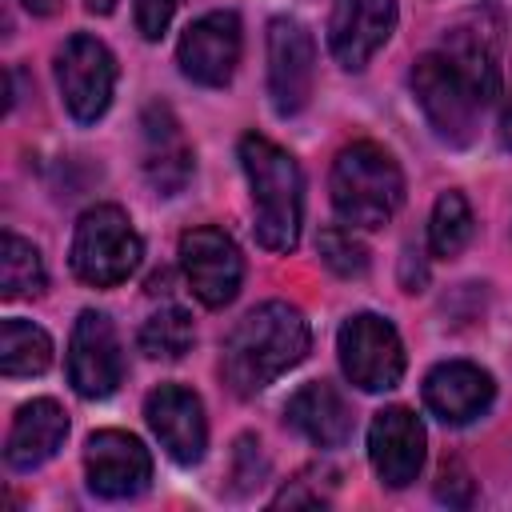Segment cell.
<instances>
[{
	"label": "cell",
	"mask_w": 512,
	"mask_h": 512,
	"mask_svg": "<svg viewBox=\"0 0 512 512\" xmlns=\"http://www.w3.org/2000/svg\"><path fill=\"white\" fill-rule=\"evenodd\" d=\"M368 460L388 488H408L424 468V424L416 412L392 404L372 416L368 428Z\"/></svg>",
	"instance_id": "2e32d148"
},
{
	"label": "cell",
	"mask_w": 512,
	"mask_h": 512,
	"mask_svg": "<svg viewBox=\"0 0 512 512\" xmlns=\"http://www.w3.org/2000/svg\"><path fill=\"white\" fill-rule=\"evenodd\" d=\"M180 72L196 84L220 88L232 80L240 64V16L236 12H208L192 20L176 44Z\"/></svg>",
	"instance_id": "7c38bea8"
},
{
	"label": "cell",
	"mask_w": 512,
	"mask_h": 512,
	"mask_svg": "<svg viewBox=\"0 0 512 512\" xmlns=\"http://www.w3.org/2000/svg\"><path fill=\"white\" fill-rule=\"evenodd\" d=\"M412 92H416V104L424 108V116L440 140H448L456 148L476 140V124H480L484 104L472 92V84L452 68V60L444 52H424L412 64Z\"/></svg>",
	"instance_id": "5b68a950"
},
{
	"label": "cell",
	"mask_w": 512,
	"mask_h": 512,
	"mask_svg": "<svg viewBox=\"0 0 512 512\" xmlns=\"http://www.w3.org/2000/svg\"><path fill=\"white\" fill-rule=\"evenodd\" d=\"M144 420L156 432L160 448L176 460V464H196L208 448V420H204V404L196 392L180 388V384H160L148 392L144 400Z\"/></svg>",
	"instance_id": "5bb4252c"
},
{
	"label": "cell",
	"mask_w": 512,
	"mask_h": 512,
	"mask_svg": "<svg viewBox=\"0 0 512 512\" xmlns=\"http://www.w3.org/2000/svg\"><path fill=\"white\" fill-rule=\"evenodd\" d=\"M328 188L336 216L352 228H384L404 204V176L396 160L372 140L340 148Z\"/></svg>",
	"instance_id": "3957f363"
},
{
	"label": "cell",
	"mask_w": 512,
	"mask_h": 512,
	"mask_svg": "<svg viewBox=\"0 0 512 512\" xmlns=\"http://www.w3.org/2000/svg\"><path fill=\"white\" fill-rule=\"evenodd\" d=\"M472 492H476V484H472V476L464 472V464H444L440 468V480H436V500H444V504H452V508H464V504H472Z\"/></svg>",
	"instance_id": "484cf974"
},
{
	"label": "cell",
	"mask_w": 512,
	"mask_h": 512,
	"mask_svg": "<svg viewBox=\"0 0 512 512\" xmlns=\"http://www.w3.org/2000/svg\"><path fill=\"white\" fill-rule=\"evenodd\" d=\"M500 144L512 148V96H508V104H504V112H500Z\"/></svg>",
	"instance_id": "83f0119b"
},
{
	"label": "cell",
	"mask_w": 512,
	"mask_h": 512,
	"mask_svg": "<svg viewBox=\"0 0 512 512\" xmlns=\"http://www.w3.org/2000/svg\"><path fill=\"white\" fill-rule=\"evenodd\" d=\"M56 84H60V96H64V108L72 112V120L92 124L112 104L116 60L96 36L76 32L56 52Z\"/></svg>",
	"instance_id": "52a82bcc"
},
{
	"label": "cell",
	"mask_w": 512,
	"mask_h": 512,
	"mask_svg": "<svg viewBox=\"0 0 512 512\" xmlns=\"http://www.w3.org/2000/svg\"><path fill=\"white\" fill-rule=\"evenodd\" d=\"M140 172L160 196H176L192 176V144L168 104H148L140 116Z\"/></svg>",
	"instance_id": "e0dca14e"
},
{
	"label": "cell",
	"mask_w": 512,
	"mask_h": 512,
	"mask_svg": "<svg viewBox=\"0 0 512 512\" xmlns=\"http://www.w3.org/2000/svg\"><path fill=\"white\" fill-rule=\"evenodd\" d=\"M180 0H136V28L144 40H160Z\"/></svg>",
	"instance_id": "4316f807"
},
{
	"label": "cell",
	"mask_w": 512,
	"mask_h": 512,
	"mask_svg": "<svg viewBox=\"0 0 512 512\" xmlns=\"http://www.w3.org/2000/svg\"><path fill=\"white\" fill-rule=\"evenodd\" d=\"M52 364V340L32 320H4L0 324V372L4 376H40Z\"/></svg>",
	"instance_id": "44dd1931"
},
{
	"label": "cell",
	"mask_w": 512,
	"mask_h": 512,
	"mask_svg": "<svg viewBox=\"0 0 512 512\" xmlns=\"http://www.w3.org/2000/svg\"><path fill=\"white\" fill-rule=\"evenodd\" d=\"M240 168L252 188L256 240L268 252H292L300 244L304 220V176L288 148L268 136H240Z\"/></svg>",
	"instance_id": "7a4b0ae2"
},
{
	"label": "cell",
	"mask_w": 512,
	"mask_h": 512,
	"mask_svg": "<svg viewBox=\"0 0 512 512\" xmlns=\"http://www.w3.org/2000/svg\"><path fill=\"white\" fill-rule=\"evenodd\" d=\"M440 52L472 84L480 104H488L500 92V16H496V8H476V12L460 16L448 28Z\"/></svg>",
	"instance_id": "4fadbf2b"
},
{
	"label": "cell",
	"mask_w": 512,
	"mask_h": 512,
	"mask_svg": "<svg viewBox=\"0 0 512 512\" xmlns=\"http://www.w3.org/2000/svg\"><path fill=\"white\" fill-rule=\"evenodd\" d=\"M140 256H144V244H140V236H136V228H132L124 208L96 204V208H88L76 220V232H72V272L84 284H96V288L124 284L136 272Z\"/></svg>",
	"instance_id": "277c9868"
},
{
	"label": "cell",
	"mask_w": 512,
	"mask_h": 512,
	"mask_svg": "<svg viewBox=\"0 0 512 512\" xmlns=\"http://www.w3.org/2000/svg\"><path fill=\"white\" fill-rule=\"evenodd\" d=\"M308 320L300 308L284 300H268L252 308L224 340V360L220 372L236 396H256L264 392L276 376L296 368L308 352Z\"/></svg>",
	"instance_id": "6da1fadb"
},
{
	"label": "cell",
	"mask_w": 512,
	"mask_h": 512,
	"mask_svg": "<svg viewBox=\"0 0 512 512\" xmlns=\"http://www.w3.org/2000/svg\"><path fill=\"white\" fill-rule=\"evenodd\" d=\"M180 264H184V276L200 304L224 308L236 300L240 280H244V260L228 232H220L212 224L188 228L180 236Z\"/></svg>",
	"instance_id": "9c48e42d"
},
{
	"label": "cell",
	"mask_w": 512,
	"mask_h": 512,
	"mask_svg": "<svg viewBox=\"0 0 512 512\" xmlns=\"http://www.w3.org/2000/svg\"><path fill=\"white\" fill-rule=\"evenodd\" d=\"M124 380V356L120 336L104 312H80L68 340V384L84 400H104Z\"/></svg>",
	"instance_id": "30bf717a"
},
{
	"label": "cell",
	"mask_w": 512,
	"mask_h": 512,
	"mask_svg": "<svg viewBox=\"0 0 512 512\" xmlns=\"http://www.w3.org/2000/svg\"><path fill=\"white\" fill-rule=\"evenodd\" d=\"M472 232H476V216H472L468 196L456 192V188L440 192V200L432 204V220H428V248H432V256L448 260V256L464 252Z\"/></svg>",
	"instance_id": "7402d4cb"
},
{
	"label": "cell",
	"mask_w": 512,
	"mask_h": 512,
	"mask_svg": "<svg viewBox=\"0 0 512 512\" xmlns=\"http://www.w3.org/2000/svg\"><path fill=\"white\" fill-rule=\"evenodd\" d=\"M196 340L192 316L184 308H160L140 328V352L152 360H180Z\"/></svg>",
	"instance_id": "cb8c5ba5"
},
{
	"label": "cell",
	"mask_w": 512,
	"mask_h": 512,
	"mask_svg": "<svg viewBox=\"0 0 512 512\" xmlns=\"http://www.w3.org/2000/svg\"><path fill=\"white\" fill-rule=\"evenodd\" d=\"M44 284H48V276H44L40 252L24 236L4 232V240H0V296H8V300L40 296Z\"/></svg>",
	"instance_id": "603a6c76"
},
{
	"label": "cell",
	"mask_w": 512,
	"mask_h": 512,
	"mask_svg": "<svg viewBox=\"0 0 512 512\" xmlns=\"http://www.w3.org/2000/svg\"><path fill=\"white\" fill-rule=\"evenodd\" d=\"M20 4H24L32 16H52V12L60 8V0H20Z\"/></svg>",
	"instance_id": "f1b7e54d"
},
{
	"label": "cell",
	"mask_w": 512,
	"mask_h": 512,
	"mask_svg": "<svg viewBox=\"0 0 512 512\" xmlns=\"http://www.w3.org/2000/svg\"><path fill=\"white\" fill-rule=\"evenodd\" d=\"M312 80H316L312 32L292 16H276L268 24V100L276 116H296L312 96Z\"/></svg>",
	"instance_id": "ba28073f"
},
{
	"label": "cell",
	"mask_w": 512,
	"mask_h": 512,
	"mask_svg": "<svg viewBox=\"0 0 512 512\" xmlns=\"http://www.w3.org/2000/svg\"><path fill=\"white\" fill-rule=\"evenodd\" d=\"M336 352H340L344 376L364 392H388L404 376V344L384 316H372V312L348 316L340 324Z\"/></svg>",
	"instance_id": "8992f818"
},
{
	"label": "cell",
	"mask_w": 512,
	"mask_h": 512,
	"mask_svg": "<svg viewBox=\"0 0 512 512\" xmlns=\"http://www.w3.org/2000/svg\"><path fill=\"white\" fill-rule=\"evenodd\" d=\"M492 396H496L492 376L480 364H468V360L436 364L424 376V404L444 424H468V420L484 416Z\"/></svg>",
	"instance_id": "ac0fdd59"
},
{
	"label": "cell",
	"mask_w": 512,
	"mask_h": 512,
	"mask_svg": "<svg viewBox=\"0 0 512 512\" xmlns=\"http://www.w3.org/2000/svg\"><path fill=\"white\" fill-rule=\"evenodd\" d=\"M64 436H68V416H64V408H60L56 400H48V396L28 400V404L16 412L12 428H8L4 460H8V468H16V472H32V468H40L44 460H52V456L60 452Z\"/></svg>",
	"instance_id": "d6986e66"
},
{
	"label": "cell",
	"mask_w": 512,
	"mask_h": 512,
	"mask_svg": "<svg viewBox=\"0 0 512 512\" xmlns=\"http://www.w3.org/2000/svg\"><path fill=\"white\" fill-rule=\"evenodd\" d=\"M284 420L316 448H340L352 436V408L328 380H308L284 404Z\"/></svg>",
	"instance_id": "ffe728a7"
},
{
	"label": "cell",
	"mask_w": 512,
	"mask_h": 512,
	"mask_svg": "<svg viewBox=\"0 0 512 512\" xmlns=\"http://www.w3.org/2000/svg\"><path fill=\"white\" fill-rule=\"evenodd\" d=\"M84 8L96 12V16H108V12L116 8V0H84Z\"/></svg>",
	"instance_id": "f546056e"
},
{
	"label": "cell",
	"mask_w": 512,
	"mask_h": 512,
	"mask_svg": "<svg viewBox=\"0 0 512 512\" xmlns=\"http://www.w3.org/2000/svg\"><path fill=\"white\" fill-rule=\"evenodd\" d=\"M316 248H320V260H324L336 276H344V280H352V276H364V272H368V248L352 236V228L328 224V228L320 232Z\"/></svg>",
	"instance_id": "d4e9b609"
},
{
	"label": "cell",
	"mask_w": 512,
	"mask_h": 512,
	"mask_svg": "<svg viewBox=\"0 0 512 512\" xmlns=\"http://www.w3.org/2000/svg\"><path fill=\"white\" fill-rule=\"evenodd\" d=\"M396 0H336L328 16V48L340 68L360 72L392 36Z\"/></svg>",
	"instance_id": "9a60e30c"
},
{
	"label": "cell",
	"mask_w": 512,
	"mask_h": 512,
	"mask_svg": "<svg viewBox=\"0 0 512 512\" xmlns=\"http://www.w3.org/2000/svg\"><path fill=\"white\" fill-rule=\"evenodd\" d=\"M84 472H88V488L104 500H132L148 488L152 480V456L148 448L120 432V428H104L88 436L84 448Z\"/></svg>",
	"instance_id": "8fae6325"
}]
</instances>
